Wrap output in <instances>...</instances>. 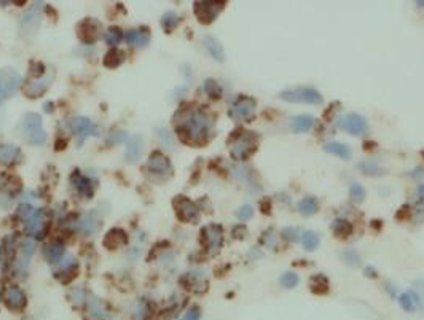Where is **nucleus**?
<instances>
[{
  "label": "nucleus",
  "instance_id": "1",
  "mask_svg": "<svg viewBox=\"0 0 424 320\" xmlns=\"http://www.w3.org/2000/svg\"><path fill=\"white\" fill-rule=\"evenodd\" d=\"M174 125L179 136L191 145H201L211 136L212 121L201 108H182L174 116Z\"/></svg>",
  "mask_w": 424,
  "mask_h": 320
},
{
  "label": "nucleus",
  "instance_id": "2",
  "mask_svg": "<svg viewBox=\"0 0 424 320\" xmlns=\"http://www.w3.org/2000/svg\"><path fill=\"white\" fill-rule=\"evenodd\" d=\"M18 132L29 145H43L47 140L45 128L37 113H26L18 125Z\"/></svg>",
  "mask_w": 424,
  "mask_h": 320
},
{
  "label": "nucleus",
  "instance_id": "3",
  "mask_svg": "<svg viewBox=\"0 0 424 320\" xmlns=\"http://www.w3.org/2000/svg\"><path fill=\"white\" fill-rule=\"evenodd\" d=\"M257 136L249 131H239L232 139L230 143V154L236 161H244L252 156V153L257 150Z\"/></svg>",
  "mask_w": 424,
  "mask_h": 320
},
{
  "label": "nucleus",
  "instance_id": "4",
  "mask_svg": "<svg viewBox=\"0 0 424 320\" xmlns=\"http://www.w3.org/2000/svg\"><path fill=\"white\" fill-rule=\"evenodd\" d=\"M279 97L286 102L292 104H310V105H319L324 102L322 94L310 86H298L292 88V90H286L279 93Z\"/></svg>",
  "mask_w": 424,
  "mask_h": 320
},
{
  "label": "nucleus",
  "instance_id": "5",
  "mask_svg": "<svg viewBox=\"0 0 424 320\" xmlns=\"http://www.w3.org/2000/svg\"><path fill=\"white\" fill-rule=\"evenodd\" d=\"M257 101L249 96H239L230 107V116L236 121H251L255 116Z\"/></svg>",
  "mask_w": 424,
  "mask_h": 320
},
{
  "label": "nucleus",
  "instance_id": "6",
  "mask_svg": "<svg viewBox=\"0 0 424 320\" xmlns=\"http://www.w3.org/2000/svg\"><path fill=\"white\" fill-rule=\"evenodd\" d=\"M336 126L343 129L348 134L353 136H362L368 131V125L364 116L357 113H344L336 119Z\"/></svg>",
  "mask_w": 424,
  "mask_h": 320
},
{
  "label": "nucleus",
  "instance_id": "7",
  "mask_svg": "<svg viewBox=\"0 0 424 320\" xmlns=\"http://www.w3.org/2000/svg\"><path fill=\"white\" fill-rule=\"evenodd\" d=\"M201 242L204 244V247L212 253V255H215L223 244V229H222V226L215 225V223L204 226L203 231H201Z\"/></svg>",
  "mask_w": 424,
  "mask_h": 320
},
{
  "label": "nucleus",
  "instance_id": "8",
  "mask_svg": "<svg viewBox=\"0 0 424 320\" xmlns=\"http://www.w3.org/2000/svg\"><path fill=\"white\" fill-rule=\"evenodd\" d=\"M174 209H176L177 217L182 222H190L195 223L200 218V209L193 201H190L185 196H177L174 199Z\"/></svg>",
  "mask_w": 424,
  "mask_h": 320
},
{
  "label": "nucleus",
  "instance_id": "9",
  "mask_svg": "<svg viewBox=\"0 0 424 320\" xmlns=\"http://www.w3.org/2000/svg\"><path fill=\"white\" fill-rule=\"evenodd\" d=\"M42 2L34 4L21 18V32H23V35H34L38 30L42 19Z\"/></svg>",
  "mask_w": 424,
  "mask_h": 320
},
{
  "label": "nucleus",
  "instance_id": "10",
  "mask_svg": "<svg viewBox=\"0 0 424 320\" xmlns=\"http://www.w3.org/2000/svg\"><path fill=\"white\" fill-rule=\"evenodd\" d=\"M225 2H197L195 4V15L203 24H211L220 15Z\"/></svg>",
  "mask_w": 424,
  "mask_h": 320
},
{
  "label": "nucleus",
  "instance_id": "11",
  "mask_svg": "<svg viewBox=\"0 0 424 320\" xmlns=\"http://www.w3.org/2000/svg\"><path fill=\"white\" fill-rule=\"evenodd\" d=\"M69 129L72 131V134H75L80 139V143L83 142L85 137L88 136H99V128H97L91 119L86 116H75L69 121Z\"/></svg>",
  "mask_w": 424,
  "mask_h": 320
},
{
  "label": "nucleus",
  "instance_id": "12",
  "mask_svg": "<svg viewBox=\"0 0 424 320\" xmlns=\"http://www.w3.org/2000/svg\"><path fill=\"white\" fill-rule=\"evenodd\" d=\"M77 30H79V37L85 43H93V42H96L97 38H99L101 26L96 19H85L79 24Z\"/></svg>",
  "mask_w": 424,
  "mask_h": 320
},
{
  "label": "nucleus",
  "instance_id": "13",
  "mask_svg": "<svg viewBox=\"0 0 424 320\" xmlns=\"http://www.w3.org/2000/svg\"><path fill=\"white\" fill-rule=\"evenodd\" d=\"M0 85H2L4 91L8 96H12L18 91V88L21 85V75L15 72L13 69H2L0 70Z\"/></svg>",
  "mask_w": 424,
  "mask_h": 320
},
{
  "label": "nucleus",
  "instance_id": "14",
  "mask_svg": "<svg viewBox=\"0 0 424 320\" xmlns=\"http://www.w3.org/2000/svg\"><path fill=\"white\" fill-rule=\"evenodd\" d=\"M147 166L150 169V172H153L157 175H165V174H169L171 172V161L168 156H165L161 151H153L150 154V158H148V163H147Z\"/></svg>",
  "mask_w": 424,
  "mask_h": 320
},
{
  "label": "nucleus",
  "instance_id": "15",
  "mask_svg": "<svg viewBox=\"0 0 424 320\" xmlns=\"http://www.w3.org/2000/svg\"><path fill=\"white\" fill-rule=\"evenodd\" d=\"M54 78V73H50V75H43V76H38V78H34L32 82L27 83V86L24 88V93L29 96V97H38L42 96L43 93H45L51 82Z\"/></svg>",
  "mask_w": 424,
  "mask_h": 320
},
{
  "label": "nucleus",
  "instance_id": "16",
  "mask_svg": "<svg viewBox=\"0 0 424 320\" xmlns=\"http://www.w3.org/2000/svg\"><path fill=\"white\" fill-rule=\"evenodd\" d=\"M144 151V137L142 136H134L128 140V147H126V161L128 163H136L140 156H142Z\"/></svg>",
  "mask_w": 424,
  "mask_h": 320
},
{
  "label": "nucleus",
  "instance_id": "17",
  "mask_svg": "<svg viewBox=\"0 0 424 320\" xmlns=\"http://www.w3.org/2000/svg\"><path fill=\"white\" fill-rule=\"evenodd\" d=\"M126 42L129 45H134L137 48H144L148 45L150 42V34H148V29L145 27H140V29H133V30H128L126 32Z\"/></svg>",
  "mask_w": 424,
  "mask_h": 320
},
{
  "label": "nucleus",
  "instance_id": "18",
  "mask_svg": "<svg viewBox=\"0 0 424 320\" xmlns=\"http://www.w3.org/2000/svg\"><path fill=\"white\" fill-rule=\"evenodd\" d=\"M72 183L75 186V190L79 191V194L85 196V197H91L93 193H94V186H93V182L88 179V177H85V175H80L79 172H73L72 175Z\"/></svg>",
  "mask_w": 424,
  "mask_h": 320
},
{
  "label": "nucleus",
  "instance_id": "19",
  "mask_svg": "<svg viewBox=\"0 0 424 320\" xmlns=\"http://www.w3.org/2000/svg\"><path fill=\"white\" fill-rule=\"evenodd\" d=\"M289 126L292 132H308L310 129H313L314 126V118L310 115H297V116H292L289 121Z\"/></svg>",
  "mask_w": 424,
  "mask_h": 320
},
{
  "label": "nucleus",
  "instance_id": "20",
  "mask_svg": "<svg viewBox=\"0 0 424 320\" xmlns=\"http://www.w3.org/2000/svg\"><path fill=\"white\" fill-rule=\"evenodd\" d=\"M5 300H7V304H8L10 307L21 309V307H23V306L26 304V295L23 293V290H21L19 287L12 285V287H8V289H7Z\"/></svg>",
  "mask_w": 424,
  "mask_h": 320
},
{
  "label": "nucleus",
  "instance_id": "21",
  "mask_svg": "<svg viewBox=\"0 0 424 320\" xmlns=\"http://www.w3.org/2000/svg\"><path fill=\"white\" fill-rule=\"evenodd\" d=\"M126 233L123 229H120V228H113V229H110L107 233V236H105V239H104V246L107 247V249H110V250H113V249H118V247H122V246H125L126 244Z\"/></svg>",
  "mask_w": 424,
  "mask_h": 320
},
{
  "label": "nucleus",
  "instance_id": "22",
  "mask_svg": "<svg viewBox=\"0 0 424 320\" xmlns=\"http://www.w3.org/2000/svg\"><path fill=\"white\" fill-rule=\"evenodd\" d=\"M204 47L206 50H208V53L211 54V56L215 59V61H219V62H225V51H223V47H222V43L217 40L215 37H204Z\"/></svg>",
  "mask_w": 424,
  "mask_h": 320
},
{
  "label": "nucleus",
  "instance_id": "23",
  "mask_svg": "<svg viewBox=\"0 0 424 320\" xmlns=\"http://www.w3.org/2000/svg\"><path fill=\"white\" fill-rule=\"evenodd\" d=\"M88 314L94 318V320H108V311L105 309V304L97 300L96 296H90L88 301Z\"/></svg>",
  "mask_w": 424,
  "mask_h": 320
},
{
  "label": "nucleus",
  "instance_id": "24",
  "mask_svg": "<svg viewBox=\"0 0 424 320\" xmlns=\"http://www.w3.org/2000/svg\"><path fill=\"white\" fill-rule=\"evenodd\" d=\"M324 151L329 153V154H333V156H338L341 159L351 158V148L348 147V145H344V143H341V142H329V143H325Z\"/></svg>",
  "mask_w": 424,
  "mask_h": 320
},
{
  "label": "nucleus",
  "instance_id": "25",
  "mask_svg": "<svg viewBox=\"0 0 424 320\" xmlns=\"http://www.w3.org/2000/svg\"><path fill=\"white\" fill-rule=\"evenodd\" d=\"M19 158V148L15 145L2 143L0 145V164H13Z\"/></svg>",
  "mask_w": 424,
  "mask_h": 320
},
{
  "label": "nucleus",
  "instance_id": "26",
  "mask_svg": "<svg viewBox=\"0 0 424 320\" xmlns=\"http://www.w3.org/2000/svg\"><path fill=\"white\" fill-rule=\"evenodd\" d=\"M399 304L402 306V309L407 312H415L416 307L419 304V298L416 296L415 292H405L399 296Z\"/></svg>",
  "mask_w": 424,
  "mask_h": 320
},
{
  "label": "nucleus",
  "instance_id": "27",
  "mask_svg": "<svg viewBox=\"0 0 424 320\" xmlns=\"http://www.w3.org/2000/svg\"><path fill=\"white\" fill-rule=\"evenodd\" d=\"M64 246L61 244V242H51V244H48L47 247H45V258H47V261L48 263H58L62 257H64Z\"/></svg>",
  "mask_w": 424,
  "mask_h": 320
},
{
  "label": "nucleus",
  "instance_id": "28",
  "mask_svg": "<svg viewBox=\"0 0 424 320\" xmlns=\"http://www.w3.org/2000/svg\"><path fill=\"white\" fill-rule=\"evenodd\" d=\"M34 250L35 246L32 241H24L23 242V247H21V253H19V258H18V268L23 271L27 268V263L30 260V257L34 255Z\"/></svg>",
  "mask_w": 424,
  "mask_h": 320
},
{
  "label": "nucleus",
  "instance_id": "29",
  "mask_svg": "<svg viewBox=\"0 0 424 320\" xmlns=\"http://www.w3.org/2000/svg\"><path fill=\"white\" fill-rule=\"evenodd\" d=\"M97 226H99V220L96 218L94 214H85L83 217H80V220L77 222V228L80 231H83V233H94V231L97 229Z\"/></svg>",
  "mask_w": 424,
  "mask_h": 320
},
{
  "label": "nucleus",
  "instance_id": "30",
  "mask_svg": "<svg viewBox=\"0 0 424 320\" xmlns=\"http://www.w3.org/2000/svg\"><path fill=\"white\" fill-rule=\"evenodd\" d=\"M310 289L313 293L322 295L329 292V281L324 274H314L310 279Z\"/></svg>",
  "mask_w": 424,
  "mask_h": 320
},
{
  "label": "nucleus",
  "instance_id": "31",
  "mask_svg": "<svg viewBox=\"0 0 424 320\" xmlns=\"http://www.w3.org/2000/svg\"><path fill=\"white\" fill-rule=\"evenodd\" d=\"M297 209H298V212L301 215H305V217L314 215V214L318 212V199H316V197H313V196L303 197L301 201H298Z\"/></svg>",
  "mask_w": 424,
  "mask_h": 320
},
{
  "label": "nucleus",
  "instance_id": "32",
  "mask_svg": "<svg viewBox=\"0 0 424 320\" xmlns=\"http://www.w3.org/2000/svg\"><path fill=\"white\" fill-rule=\"evenodd\" d=\"M332 231H333V234L335 236H338V237H348L351 233H353V225L348 222L346 218H336L335 222L332 223Z\"/></svg>",
  "mask_w": 424,
  "mask_h": 320
},
{
  "label": "nucleus",
  "instance_id": "33",
  "mask_svg": "<svg viewBox=\"0 0 424 320\" xmlns=\"http://www.w3.org/2000/svg\"><path fill=\"white\" fill-rule=\"evenodd\" d=\"M24 223H26L27 233L34 234V236H38L42 233V229H43V215H42V212L35 211V214L32 215L29 220H26Z\"/></svg>",
  "mask_w": 424,
  "mask_h": 320
},
{
  "label": "nucleus",
  "instance_id": "34",
  "mask_svg": "<svg viewBox=\"0 0 424 320\" xmlns=\"http://www.w3.org/2000/svg\"><path fill=\"white\" fill-rule=\"evenodd\" d=\"M123 59H125V53L118 48H112L104 56V65L105 67L113 69V67H118V65L123 62Z\"/></svg>",
  "mask_w": 424,
  "mask_h": 320
},
{
  "label": "nucleus",
  "instance_id": "35",
  "mask_svg": "<svg viewBox=\"0 0 424 320\" xmlns=\"http://www.w3.org/2000/svg\"><path fill=\"white\" fill-rule=\"evenodd\" d=\"M301 246L305 250L314 252L319 247V236L314 231H305L301 234Z\"/></svg>",
  "mask_w": 424,
  "mask_h": 320
},
{
  "label": "nucleus",
  "instance_id": "36",
  "mask_svg": "<svg viewBox=\"0 0 424 320\" xmlns=\"http://www.w3.org/2000/svg\"><path fill=\"white\" fill-rule=\"evenodd\" d=\"M357 168H359V171H362L365 175H373V177H379V175L384 174V169L375 161H364V163L359 164Z\"/></svg>",
  "mask_w": 424,
  "mask_h": 320
},
{
  "label": "nucleus",
  "instance_id": "37",
  "mask_svg": "<svg viewBox=\"0 0 424 320\" xmlns=\"http://www.w3.org/2000/svg\"><path fill=\"white\" fill-rule=\"evenodd\" d=\"M187 279H188V287L191 290H197V292H204L208 284H206L204 277L201 274H187Z\"/></svg>",
  "mask_w": 424,
  "mask_h": 320
},
{
  "label": "nucleus",
  "instance_id": "38",
  "mask_svg": "<svg viewBox=\"0 0 424 320\" xmlns=\"http://www.w3.org/2000/svg\"><path fill=\"white\" fill-rule=\"evenodd\" d=\"M104 38H105V42L108 43V45L110 47H117L120 42H122V38H123V32L120 30L118 27H108L107 29V32L104 34Z\"/></svg>",
  "mask_w": 424,
  "mask_h": 320
},
{
  "label": "nucleus",
  "instance_id": "39",
  "mask_svg": "<svg viewBox=\"0 0 424 320\" xmlns=\"http://www.w3.org/2000/svg\"><path fill=\"white\" fill-rule=\"evenodd\" d=\"M73 269H75V260L72 257H66L62 261H59V268L54 269V275H56V277H61L62 274L73 272Z\"/></svg>",
  "mask_w": 424,
  "mask_h": 320
},
{
  "label": "nucleus",
  "instance_id": "40",
  "mask_svg": "<svg viewBox=\"0 0 424 320\" xmlns=\"http://www.w3.org/2000/svg\"><path fill=\"white\" fill-rule=\"evenodd\" d=\"M204 91L212 99H220L222 97V88L215 80H206L204 82Z\"/></svg>",
  "mask_w": 424,
  "mask_h": 320
},
{
  "label": "nucleus",
  "instance_id": "41",
  "mask_svg": "<svg viewBox=\"0 0 424 320\" xmlns=\"http://www.w3.org/2000/svg\"><path fill=\"white\" fill-rule=\"evenodd\" d=\"M260 242L268 247V249H278V236L273 229H266L265 233L262 234V239H260Z\"/></svg>",
  "mask_w": 424,
  "mask_h": 320
},
{
  "label": "nucleus",
  "instance_id": "42",
  "mask_svg": "<svg viewBox=\"0 0 424 320\" xmlns=\"http://www.w3.org/2000/svg\"><path fill=\"white\" fill-rule=\"evenodd\" d=\"M350 196H351V199L354 203H362L365 199V188L361 185V183H353L351 185V188H350Z\"/></svg>",
  "mask_w": 424,
  "mask_h": 320
},
{
  "label": "nucleus",
  "instance_id": "43",
  "mask_svg": "<svg viewBox=\"0 0 424 320\" xmlns=\"http://www.w3.org/2000/svg\"><path fill=\"white\" fill-rule=\"evenodd\" d=\"M161 24H163V27H165L168 32H171L174 27H176V26L179 24V18H177V15H176V13L168 12V13L163 15V18H161Z\"/></svg>",
  "mask_w": 424,
  "mask_h": 320
},
{
  "label": "nucleus",
  "instance_id": "44",
  "mask_svg": "<svg viewBox=\"0 0 424 320\" xmlns=\"http://www.w3.org/2000/svg\"><path fill=\"white\" fill-rule=\"evenodd\" d=\"M341 260L343 263L350 264V266H359V263H361V257H359L356 250H344L341 253Z\"/></svg>",
  "mask_w": 424,
  "mask_h": 320
},
{
  "label": "nucleus",
  "instance_id": "45",
  "mask_svg": "<svg viewBox=\"0 0 424 320\" xmlns=\"http://www.w3.org/2000/svg\"><path fill=\"white\" fill-rule=\"evenodd\" d=\"M298 284V275L293 274V272H286L281 275V285L284 287V289H293Z\"/></svg>",
  "mask_w": 424,
  "mask_h": 320
},
{
  "label": "nucleus",
  "instance_id": "46",
  "mask_svg": "<svg viewBox=\"0 0 424 320\" xmlns=\"http://www.w3.org/2000/svg\"><path fill=\"white\" fill-rule=\"evenodd\" d=\"M126 140H128V134H126V131H122V129L112 131L110 137H108V142L110 143H123Z\"/></svg>",
  "mask_w": 424,
  "mask_h": 320
},
{
  "label": "nucleus",
  "instance_id": "47",
  "mask_svg": "<svg viewBox=\"0 0 424 320\" xmlns=\"http://www.w3.org/2000/svg\"><path fill=\"white\" fill-rule=\"evenodd\" d=\"M35 214V209L34 207H30L29 204H24V206H21L19 209H18V215L21 217L26 222V220H29L32 215Z\"/></svg>",
  "mask_w": 424,
  "mask_h": 320
},
{
  "label": "nucleus",
  "instance_id": "48",
  "mask_svg": "<svg viewBox=\"0 0 424 320\" xmlns=\"http://www.w3.org/2000/svg\"><path fill=\"white\" fill-rule=\"evenodd\" d=\"M236 215H238V218H239V220H244V222H246V220H251V218H252V215H254V209H252L251 206H243V207L238 211V214H236Z\"/></svg>",
  "mask_w": 424,
  "mask_h": 320
},
{
  "label": "nucleus",
  "instance_id": "49",
  "mask_svg": "<svg viewBox=\"0 0 424 320\" xmlns=\"http://www.w3.org/2000/svg\"><path fill=\"white\" fill-rule=\"evenodd\" d=\"M282 237H284L286 241H295L297 237H298V231H297V228H292V226H287V228H284L282 229Z\"/></svg>",
  "mask_w": 424,
  "mask_h": 320
},
{
  "label": "nucleus",
  "instance_id": "50",
  "mask_svg": "<svg viewBox=\"0 0 424 320\" xmlns=\"http://www.w3.org/2000/svg\"><path fill=\"white\" fill-rule=\"evenodd\" d=\"M70 296H72V300H73V303H82L83 301V298H85V292L80 289V287H77V289H73L72 292H70Z\"/></svg>",
  "mask_w": 424,
  "mask_h": 320
},
{
  "label": "nucleus",
  "instance_id": "51",
  "mask_svg": "<svg viewBox=\"0 0 424 320\" xmlns=\"http://www.w3.org/2000/svg\"><path fill=\"white\" fill-rule=\"evenodd\" d=\"M185 320H200V307H191L190 311L187 312V317H185Z\"/></svg>",
  "mask_w": 424,
  "mask_h": 320
},
{
  "label": "nucleus",
  "instance_id": "52",
  "mask_svg": "<svg viewBox=\"0 0 424 320\" xmlns=\"http://www.w3.org/2000/svg\"><path fill=\"white\" fill-rule=\"evenodd\" d=\"M241 233H246V226L244 225H239V226H236L235 229H233V234H235V237H238V239H243V234Z\"/></svg>",
  "mask_w": 424,
  "mask_h": 320
},
{
  "label": "nucleus",
  "instance_id": "53",
  "mask_svg": "<svg viewBox=\"0 0 424 320\" xmlns=\"http://www.w3.org/2000/svg\"><path fill=\"white\" fill-rule=\"evenodd\" d=\"M364 272H365L367 277H376V271H375L372 266H367V268L364 269Z\"/></svg>",
  "mask_w": 424,
  "mask_h": 320
},
{
  "label": "nucleus",
  "instance_id": "54",
  "mask_svg": "<svg viewBox=\"0 0 424 320\" xmlns=\"http://www.w3.org/2000/svg\"><path fill=\"white\" fill-rule=\"evenodd\" d=\"M418 197H419L421 203H424V185H419V188H418Z\"/></svg>",
  "mask_w": 424,
  "mask_h": 320
},
{
  "label": "nucleus",
  "instance_id": "55",
  "mask_svg": "<svg viewBox=\"0 0 424 320\" xmlns=\"http://www.w3.org/2000/svg\"><path fill=\"white\" fill-rule=\"evenodd\" d=\"M262 211H263V214H269V201L262 203Z\"/></svg>",
  "mask_w": 424,
  "mask_h": 320
},
{
  "label": "nucleus",
  "instance_id": "56",
  "mask_svg": "<svg viewBox=\"0 0 424 320\" xmlns=\"http://www.w3.org/2000/svg\"><path fill=\"white\" fill-rule=\"evenodd\" d=\"M7 97V94H5V91H4V88H2V85H0V102L4 101V99Z\"/></svg>",
  "mask_w": 424,
  "mask_h": 320
},
{
  "label": "nucleus",
  "instance_id": "57",
  "mask_svg": "<svg viewBox=\"0 0 424 320\" xmlns=\"http://www.w3.org/2000/svg\"><path fill=\"white\" fill-rule=\"evenodd\" d=\"M422 158H424V151H422Z\"/></svg>",
  "mask_w": 424,
  "mask_h": 320
}]
</instances>
